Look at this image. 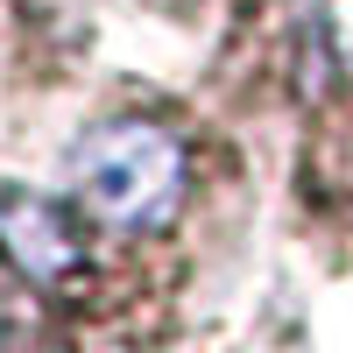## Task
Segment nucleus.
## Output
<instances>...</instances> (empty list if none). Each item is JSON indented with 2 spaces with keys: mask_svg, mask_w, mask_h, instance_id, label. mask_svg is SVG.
Wrapping results in <instances>:
<instances>
[{
  "mask_svg": "<svg viewBox=\"0 0 353 353\" xmlns=\"http://www.w3.org/2000/svg\"><path fill=\"white\" fill-rule=\"evenodd\" d=\"M71 184L99 226L149 233L184 205V149L156 121H106L71 149Z\"/></svg>",
  "mask_w": 353,
  "mask_h": 353,
  "instance_id": "f257e3e1",
  "label": "nucleus"
},
{
  "mask_svg": "<svg viewBox=\"0 0 353 353\" xmlns=\"http://www.w3.org/2000/svg\"><path fill=\"white\" fill-rule=\"evenodd\" d=\"M0 254H8L28 283H57V276L78 269L85 248H78L71 219L57 212L50 198H36V191H8V198H0Z\"/></svg>",
  "mask_w": 353,
  "mask_h": 353,
  "instance_id": "f03ea898",
  "label": "nucleus"
}]
</instances>
